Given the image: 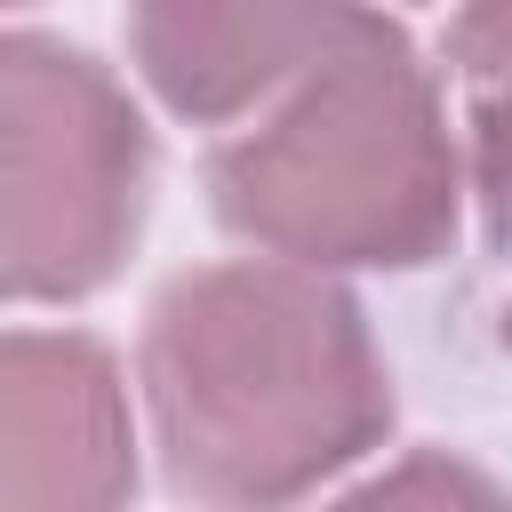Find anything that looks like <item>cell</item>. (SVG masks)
<instances>
[{"instance_id":"1","label":"cell","mask_w":512,"mask_h":512,"mask_svg":"<svg viewBox=\"0 0 512 512\" xmlns=\"http://www.w3.org/2000/svg\"><path fill=\"white\" fill-rule=\"evenodd\" d=\"M144 416L192 504H288L392 432V376L360 304L288 256L208 264L144 312Z\"/></svg>"},{"instance_id":"2","label":"cell","mask_w":512,"mask_h":512,"mask_svg":"<svg viewBox=\"0 0 512 512\" xmlns=\"http://www.w3.org/2000/svg\"><path fill=\"white\" fill-rule=\"evenodd\" d=\"M208 200L232 240L288 264H432L456 240V144L400 24L368 16L256 128L224 136Z\"/></svg>"},{"instance_id":"3","label":"cell","mask_w":512,"mask_h":512,"mask_svg":"<svg viewBox=\"0 0 512 512\" xmlns=\"http://www.w3.org/2000/svg\"><path fill=\"white\" fill-rule=\"evenodd\" d=\"M144 200L152 136L128 88L48 32H0V296L64 304L104 288Z\"/></svg>"},{"instance_id":"4","label":"cell","mask_w":512,"mask_h":512,"mask_svg":"<svg viewBox=\"0 0 512 512\" xmlns=\"http://www.w3.org/2000/svg\"><path fill=\"white\" fill-rule=\"evenodd\" d=\"M136 488L128 392L88 336H0V512H80Z\"/></svg>"},{"instance_id":"5","label":"cell","mask_w":512,"mask_h":512,"mask_svg":"<svg viewBox=\"0 0 512 512\" xmlns=\"http://www.w3.org/2000/svg\"><path fill=\"white\" fill-rule=\"evenodd\" d=\"M368 16V0H128V48L176 120L224 128L344 48Z\"/></svg>"},{"instance_id":"6","label":"cell","mask_w":512,"mask_h":512,"mask_svg":"<svg viewBox=\"0 0 512 512\" xmlns=\"http://www.w3.org/2000/svg\"><path fill=\"white\" fill-rule=\"evenodd\" d=\"M472 192H480V296H488V336L512 352V96H480L472 112Z\"/></svg>"},{"instance_id":"7","label":"cell","mask_w":512,"mask_h":512,"mask_svg":"<svg viewBox=\"0 0 512 512\" xmlns=\"http://www.w3.org/2000/svg\"><path fill=\"white\" fill-rule=\"evenodd\" d=\"M448 64L472 88L512 96V0H464L448 24Z\"/></svg>"},{"instance_id":"8","label":"cell","mask_w":512,"mask_h":512,"mask_svg":"<svg viewBox=\"0 0 512 512\" xmlns=\"http://www.w3.org/2000/svg\"><path fill=\"white\" fill-rule=\"evenodd\" d=\"M408 496H496L480 472H464V464H440V456H416L408 472H392V480H368L360 488V504H408Z\"/></svg>"},{"instance_id":"9","label":"cell","mask_w":512,"mask_h":512,"mask_svg":"<svg viewBox=\"0 0 512 512\" xmlns=\"http://www.w3.org/2000/svg\"><path fill=\"white\" fill-rule=\"evenodd\" d=\"M0 8H8V0H0Z\"/></svg>"}]
</instances>
